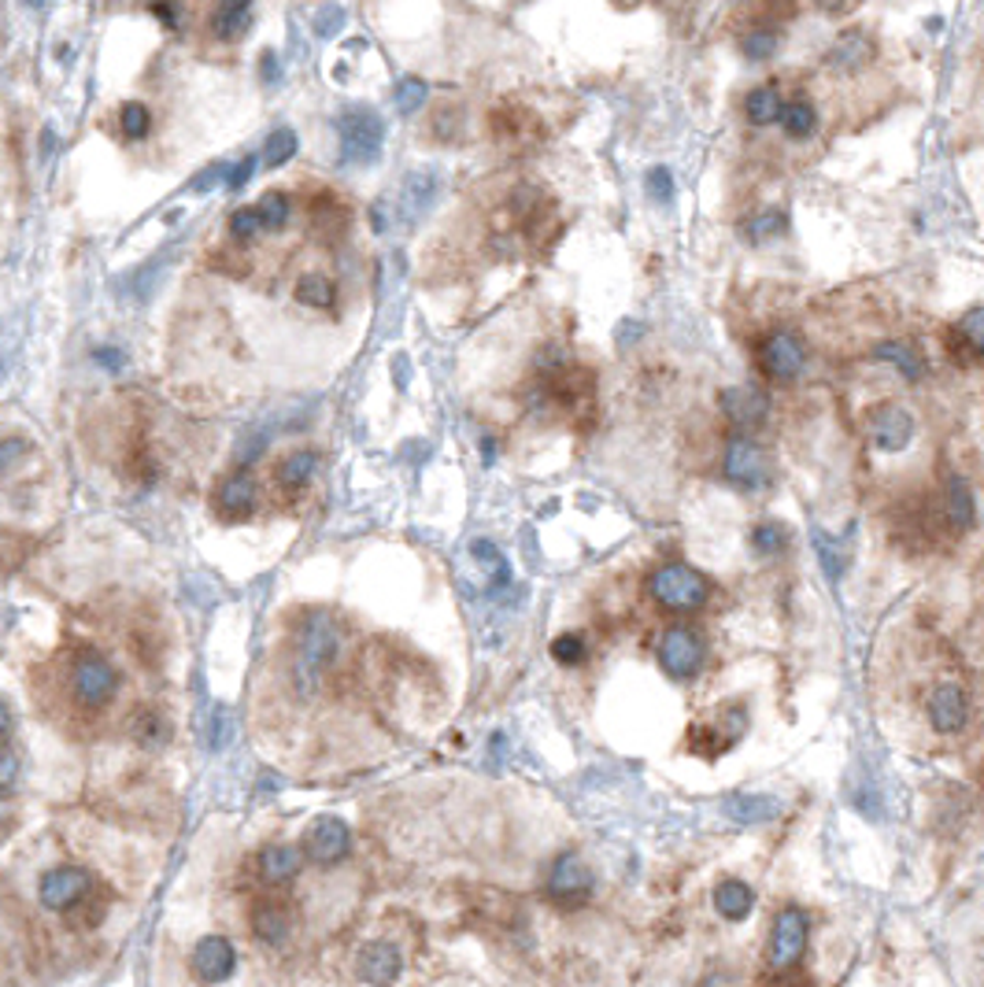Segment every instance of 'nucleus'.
I'll list each match as a JSON object with an SVG mask.
<instances>
[{"instance_id":"nucleus-55","label":"nucleus","mask_w":984,"mask_h":987,"mask_svg":"<svg viewBox=\"0 0 984 987\" xmlns=\"http://www.w3.org/2000/svg\"><path fill=\"white\" fill-rule=\"evenodd\" d=\"M23 4H26V8H34V12H37V8H41V0H23Z\"/></svg>"},{"instance_id":"nucleus-38","label":"nucleus","mask_w":984,"mask_h":987,"mask_svg":"<svg viewBox=\"0 0 984 987\" xmlns=\"http://www.w3.org/2000/svg\"><path fill=\"white\" fill-rule=\"evenodd\" d=\"M959 337L966 340L973 356H984V307H970L959 318Z\"/></svg>"},{"instance_id":"nucleus-22","label":"nucleus","mask_w":984,"mask_h":987,"mask_svg":"<svg viewBox=\"0 0 984 987\" xmlns=\"http://www.w3.org/2000/svg\"><path fill=\"white\" fill-rule=\"evenodd\" d=\"M944 522L951 533H970L977 525V500L962 477H948L944 485Z\"/></svg>"},{"instance_id":"nucleus-31","label":"nucleus","mask_w":984,"mask_h":987,"mask_svg":"<svg viewBox=\"0 0 984 987\" xmlns=\"http://www.w3.org/2000/svg\"><path fill=\"white\" fill-rule=\"evenodd\" d=\"M781 127H785V133H789V138L803 141V138H811V133H814L818 116H814V108L807 100H792L789 108H785V116H781Z\"/></svg>"},{"instance_id":"nucleus-25","label":"nucleus","mask_w":984,"mask_h":987,"mask_svg":"<svg viewBox=\"0 0 984 987\" xmlns=\"http://www.w3.org/2000/svg\"><path fill=\"white\" fill-rule=\"evenodd\" d=\"M248 26H252V0H219L215 4V15H212L215 37L223 41L241 37Z\"/></svg>"},{"instance_id":"nucleus-11","label":"nucleus","mask_w":984,"mask_h":987,"mask_svg":"<svg viewBox=\"0 0 984 987\" xmlns=\"http://www.w3.org/2000/svg\"><path fill=\"white\" fill-rule=\"evenodd\" d=\"M926 718L932 725V733H940V736H955V733L966 729V722H970V695L962 692V684L940 681L937 688L929 692V699H926Z\"/></svg>"},{"instance_id":"nucleus-37","label":"nucleus","mask_w":984,"mask_h":987,"mask_svg":"<svg viewBox=\"0 0 984 987\" xmlns=\"http://www.w3.org/2000/svg\"><path fill=\"white\" fill-rule=\"evenodd\" d=\"M785 226H789L785 212H777V207H766V212H759L748 223V237H751V241H766V237L785 234Z\"/></svg>"},{"instance_id":"nucleus-34","label":"nucleus","mask_w":984,"mask_h":987,"mask_svg":"<svg viewBox=\"0 0 984 987\" xmlns=\"http://www.w3.org/2000/svg\"><path fill=\"white\" fill-rule=\"evenodd\" d=\"M751 547L759 555H781L789 547V529L781 522H759L751 529Z\"/></svg>"},{"instance_id":"nucleus-40","label":"nucleus","mask_w":984,"mask_h":987,"mask_svg":"<svg viewBox=\"0 0 984 987\" xmlns=\"http://www.w3.org/2000/svg\"><path fill=\"white\" fill-rule=\"evenodd\" d=\"M585 640L577 637V632H563V637L552 640V659L563 662V666H577V662H585Z\"/></svg>"},{"instance_id":"nucleus-45","label":"nucleus","mask_w":984,"mask_h":987,"mask_svg":"<svg viewBox=\"0 0 984 987\" xmlns=\"http://www.w3.org/2000/svg\"><path fill=\"white\" fill-rule=\"evenodd\" d=\"M345 26V15H340V8H323V12H318V19H315V34L318 37H334L337 30Z\"/></svg>"},{"instance_id":"nucleus-21","label":"nucleus","mask_w":984,"mask_h":987,"mask_svg":"<svg viewBox=\"0 0 984 987\" xmlns=\"http://www.w3.org/2000/svg\"><path fill=\"white\" fill-rule=\"evenodd\" d=\"M256 500H259V485L252 474H230L226 481L219 485V496H215V503H219V511L226 518H248L256 511Z\"/></svg>"},{"instance_id":"nucleus-20","label":"nucleus","mask_w":984,"mask_h":987,"mask_svg":"<svg viewBox=\"0 0 984 987\" xmlns=\"http://www.w3.org/2000/svg\"><path fill=\"white\" fill-rule=\"evenodd\" d=\"M437 196H441L437 171H411V174H403L400 204H403V215H408V218H422L433 204H437Z\"/></svg>"},{"instance_id":"nucleus-1","label":"nucleus","mask_w":984,"mask_h":987,"mask_svg":"<svg viewBox=\"0 0 984 987\" xmlns=\"http://www.w3.org/2000/svg\"><path fill=\"white\" fill-rule=\"evenodd\" d=\"M337 654V626L326 610H311L304 629H300V659H296V684L311 695L323 681V670Z\"/></svg>"},{"instance_id":"nucleus-49","label":"nucleus","mask_w":984,"mask_h":987,"mask_svg":"<svg viewBox=\"0 0 984 987\" xmlns=\"http://www.w3.org/2000/svg\"><path fill=\"white\" fill-rule=\"evenodd\" d=\"M93 362L116 373V370H122V351L119 348H97V351H93Z\"/></svg>"},{"instance_id":"nucleus-6","label":"nucleus","mask_w":984,"mask_h":987,"mask_svg":"<svg viewBox=\"0 0 984 987\" xmlns=\"http://www.w3.org/2000/svg\"><path fill=\"white\" fill-rule=\"evenodd\" d=\"M807 940H811V921L800 907H781L774 918V932H770V969L785 973L792 969L796 962L803 958Z\"/></svg>"},{"instance_id":"nucleus-52","label":"nucleus","mask_w":984,"mask_h":987,"mask_svg":"<svg viewBox=\"0 0 984 987\" xmlns=\"http://www.w3.org/2000/svg\"><path fill=\"white\" fill-rule=\"evenodd\" d=\"M645 334V326H640V322H621V334H618V340L621 345H634V340Z\"/></svg>"},{"instance_id":"nucleus-19","label":"nucleus","mask_w":984,"mask_h":987,"mask_svg":"<svg viewBox=\"0 0 984 987\" xmlns=\"http://www.w3.org/2000/svg\"><path fill=\"white\" fill-rule=\"evenodd\" d=\"M300 866H304V850L293 844H271L259 850V880L271 888H282L289 880H296Z\"/></svg>"},{"instance_id":"nucleus-48","label":"nucleus","mask_w":984,"mask_h":987,"mask_svg":"<svg viewBox=\"0 0 984 987\" xmlns=\"http://www.w3.org/2000/svg\"><path fill=\"white\" fill-rule=\"evenodd\" d=\"M226 171H230V167H223V163H215V167H207V171L196 174V182L190 185V189H193V193H207V189H212V185H219V178H223ZM223 182H226V178H223Z\"/></svg>"},{"instance_id":"nucleus-29","label":"nucleus","mask_w":984,"mask_h":987,"mask_svg":"<svg viewBox=\"0 0 984 987\" xmlns=\"http://www.w3.org/2000/svg\"><path fill=\"white\" fill-rule=\"evenodd\" d=\"M252 207H256L259 223H263V230H285L289 215H293V200H289L285 193H278V189L263 193Z\"/></svg>"},{"instance_id":"nucleus-26","label":"nucleus","mask_w":984,"mask_h":987,"mask_svg":"<svg viewBox=\"0 0 984 987\" xmlns=\"http://www.w3.org/2000/svg\"><path fill=\"white\" fill-rule=\"evenodd\" d=\"M785 108H789V104L781 100V89H777L774 82H766V86L751 89L748 100H744V111H748V119L755 122V127H770V122H781Z\"/></svg>"},{"instance_id":"nucleus-18","label":"nucleus","mask_w":984,"mask_h":987,"mask_svg":"<svg viewBox=\"0 0 984 987\" xmlns=\"http://www.w3.org/2000/svg\"><path fill=\"white\" fill-rule=\"evenodd\" d=\"M874 52H877V45L866 30H844V34L833 41V48L825 52V64L833 70L852 75V70H863L869 59H874Z\"/></svg>"},{"instance_id":"nucleus-9","label":"nucleus","mask_w":984,"mask_h":987,"mask_svg":"<svg viewBox=\"0 0 984 987\" xmlns=\"http://www.w3.org/2000/svg\"><path fill=\"white\" fill-rule=\"evenodd\" d=\"M304 855L315 866H340L352 855V828L340 817H318L304 833Z\"/></svg>"},{"instance_id":"nucleus-39","label":"nucleus","mask_w":984,"mask_h":987,"mask_svg":"<svg viewBox=\"0 0 984 987\" xmlns=\"http://www.w3.org/2000/svg\"><path fill=\"white\" fill-rule=\"evenodd\" d=\"M740 48H744V56H748L751 64H763V59H770L777 52V34L774 30H751V34H744Z\"/></svg>"},{"instance_id":"nucleus-7","label":"nucleus","mask_w":984,"mask_h":987,"mask_svg":"<svg viewBox=\"0 0 984 987\" xmlns=\"http://www.w3.org/2000/svg\"><path fill=\"white\" fill-rule=\"evenodd\" d=\"M659 662L673 681H692L703 670V640L692 626H670L659 637Z\"/></svg>"},{"instance_id":"nucleus-10","label":"nucleus","mask_w":984,"mask_h":987,"mask_svg":"<svg viewBox=\"0 0 984 987\" xmlns=\"http://www.w3.org/2000/svg\"><path fill=\"white\" fill-rule=\"evenodd\" d=\"M89 896V872L82 866H56L37 880V899L45 910L67 913Z\"/></svg>"},{"instance_id":"nucleus-32","label":"nucleus","mask_w":984,"mask_h":987,"mask_svg":"<svg viewBox=\"0 0 984 987\" xmlns=\"http://www.w3.org/2000/svg\"><path fill=\"white\" fill-rule=\"evenodd\" d=\"M119 130H122V138L144 141V138H149V130H152L149 108H144V104H138V100L122 104V108H119Z\"/></svg>"},{"instance_id":"nucleus-44","label":"nucleus","mask_w":984,"mask_h":987,"mask_svg":"<svg viewBox=\"0 0 984 987\" xmlns=\"http://www.w3.org/2000/svg\"><path fill=\"white\" fill-rule=\"evenodd\" d=\"M15 781H19V755L12 744H0V788H4V795L15 792Z\"/></svg>"},{"instance_id":"nucleus-16","label":"nucleus","mask_w":984,"mask_h":987,"mask_svg":"<svg viewBox=\"0 0 984 987\" xmlns=\"http://www.w3.org/2000/svg\"><path fill=\"white\" fill-rule=\"evenodd\" d=\"M722 414L729 419L737 430H759L770 414V397L759 386H729L718 397Z\"/></svg>"},{"instance_id":"nucleus-8","label":"nucleus","mask_w":984,"mask_h":987,"mask_svg":"<svg viewBox=\"0 0 984 987\" xmlns=\"http://www.w3.org/2000/svg\"><path fill=\"white\" fill-rule=\"evenodd\" d=\"M722 470L733 485L744 488V492H759V488L770 481V459H766V452L755 441H748V436L729 441Z\"/></svg>"},{"instance_id":"nucleus-50","label":"nucleus","mask_w":984,"mask_h":987,"mask_svg":"<svg viewBox=\"0 0 984 987\" xmlns=\"http://www.w3.org/2000/svg\"><path fill=\"white\" fill-rule=\"evenodd\" d=\"M152 12L163 19V23H167L171 30L179 26V19H182V12H179V4H174V0H155L152 4Z\"/></svg>"},{"instance_id":"nucleus-30","label":"nucleus","mask_w":984,"mask_h":987,"mask_svg":"<svg viewBox=\"0 0 984 987\" xmlns=\"http://www.w3.org/2000/svg\"><path fill=\"white\" fill-rule=\"evenodd\" d=\"M877 359L880 362H893V367H899V373H904V378H910V381H918L921 373H926V362H921V356L915 348H907V345H880L877 348Z\"/></svg>"},{"instance_id":"nucleus-41","label":"nucleus","mask_w":984,"mask_h":987,"mask_svg":"<svg viewBox=\"0 0 984 987\" xmlns=\"http://www.w3.org/2000/svg\"><path fill=\"white\" fill-rule=\"evenodd\" d=\"M259 230H263V223H259L256 207H237V212L230 215V237L234 241H252Z\"/></svg>"},{"instance_id":"nucleus-3","label":"nucleus","mask_w":984,"mask_h":987,"mask_svg":"<svg viewBox=\"0 0 984 987\" xmlns=\"http://www.w3.org/2000/svg\"><path fill=\"white\" fill-rule=\"evenodd\" d=\"M648 588H651V599H656L662 610H673V615H692V610H700L711 596L707 577L689 563L659 566L656 574H651Z\"/></svg>"},{"instance_id":"nucleus-46","label":"nucleus","mask_w":984,"mask_h":987,"mask_svg":"<svg viewBox=\"0 0 984 987\" xmlns=\"http://www.w3.org/2000/svg\"><path fill=\"white\" fill-rule=\"evenodd\" d=\"M252 171H256V160H252V155H245V160L237 163V167L226 171V182H223V185H226V189H241V185H245L248 178H252Z\"/></svg>"},{"instance_id":"nucleus-27","label":"nucleus","mask_w":984,"mask_h":987,"mask_svg":"<svg viewBox=\"0 0 984 987\" xmlns=\"http://www.w3.org/2000/svg\"><path fill=\"white\" fill-rule=\"evenodd\" d=\"M315 470H318V452L300 448L293 455H285L274 474H278V485L282 488H304L311 477H315Z\"/></svg>"},{"instance_id":"nucleus-42","label":"nucleus","mask_w":984,"mask_h":987,"mask_svg":"<svg viewBox=\"0 0 984 987\" xmlns=\"http://www.w3.org/2000/svg\"><path fill=\"white\" fill-rule=\"evenodd\" d=\"M645 185H648V196H651V200H656V204H673V193H678V185H673V174H670L667 167L648 171Z\"/></svg>"},{"instance_id":"nucleus-2","label":"nucleus","mask_w":984,"mask_h":987,"mask_svg":"<svg viewBox=\"0 0 984 987\" xmlns=\"http://www.w3.org/2000/svg\"><path fill=\"white\" fill-rule=\"evenodd\" d=\"M334 130L340 138V163L352 167H370L381 160V144H386V122L370 108H348L334 119Z\"/></svg>"},{"instance_id":"nucleus-51","label":"nucleus","mask_w":984,"mask_h":987,"mask_svg":"<svg viewBox=\"0 0 984 987\" xmlns=\"http://www.w3.org/2000/svg\"><path fill=\"white\" fill-rule=\"evenodd\" d=\"M389 223H392V218H389V204H375V207H370V226H375L378 234L389 230Z\"/></svg>"},{"instance_id":"nucleus-14","label":"nucleus","mask_w":984,"mask_h":987,"mask_svg":"<svg viewBox=\"0 0 984 987\" xmlns=\"http://www.w3.org/2000/svg\"><path fill=\"white\" fill-rule=\"evenodd\" d=\"M866 433L880 452H904L915 441V419H910V411L896 408V403H880V408L869 411Z\"/></svg>"},{"instance_id":"nucleus-5","label":"nucleus","mask_w":984,"mask_h":987,"mask_svg":"<svg viewBox=\"0 0 984 987\" xmlns=\"http://www.w3.org/2000/svg\"><path fill=\"white\" fill-rule=\"evenodd\" d=\"M748 729V711L737 703H722L718 711H711L707 718H700L689 733V747L700 755H722L740 740Z\"/></svg>"},{"instance_id":"nucleus-36","label":"nucleus","mask_w":984,"mask_h":987,"mask_svg":"<svg viewBox=\"0 0 984 987\" xmlns=\"http://www.w3.org/2000/svg\"><path fill=\"white\" fill-rule=\"evenodd\" d=\"M426 97H430V86L422 78H403L400 86H397V111L400 116H414V111L422 108V104H426Z\"/></svg>"},{"instance_id":"nucleus-35","label":"nucleus","mask_w":984,"mask_h":987,"mask_svg":"<svg viewBox=\"0 0 984 987\" xmlns=\"http://www.w3.org/2000/svg\"><path fill=\"white\" fill-rule=\"evenodd\" d=\"M296 133L289 130V127H282V130H274L271 138H267V144H263V167H282V163H289L296 155Z\"/></svg>"},{"instance_id":"nucleus-13","label":"nucleus","mask_w":984,"mask_h":987,"mask_svg":"<svg viewBox=\"0 0 984 987\" xmlns=\"http://www.w3.org/2000/svg\"><path fill=\"white\" fill-rule=\"evenodd\" d=\"M807 367V348L803 340L789 334V329H777V334L766 337L763 345V370L766 378L774 381H796Z\"/></svg>"},{"instance_id":"nucleus-23","label":"nucleus","mask_w":984,"mask_h":987,"mask_svg":"<svg viewBox=\"0 0 984 987\" xmlns=\"http://www.w3.org/2000/svg\"><path fill=\"white\" fill-rule=\"evenodd\" d=\"M711 902L725 921H744V918H751V910H755V891H751V885H744L737 877H725L722 885L714 888Z\"/></svg>"},{"instance_id":"nucleus-28","label":"nucleus","mask_w":984,"mask_h":987,"mask_svg":"<svg viewBox=\"0 0 984 987\" xmlns=\"http://www.w3.org/2000/svg\"><path fill=\"white\" fill-rule=\"evenodd\" d=\"M725 810H729V817L740 821V825H759V821L777 814V799H770V795H737V799H729V806Z\"/></svg>"},{"instance_id":"nucleus-15","label":"nucleus","mask_w":984,"mask_h":987,"mask_svg":"<svg viewBox=\"0 0 984 987\" xmlns=\"http://www.w3.org/2000/svg\"><path fill=\"white\" fill-rule=\"evenodd\" d=\"M193 976L201 984H226L237 969V951L226 936H204L193 947Z\"/></svg>"},{"instance_id":"nucleus-24","label":"nucleus","mask_w":984,"mask_h":987,"mask_svg":"<svg viewBox=\"0 0 984 987\" xmlns=\"http://www.w3.org/2000/svg\"><path fill=\"white\" fill-rule=\"evenodd\" d=\"M252 932L256 940H263L267 947H282L293 932V921H289V910L278 907V902H259L252 910Z\"/></svg>"},{"instance_id":"nucleus-17","label":"nucleus","mask_w":984,"mask_h":987,"mask_svg":"<svg viewBox=\"0 0 984 987\" xmlns=\"http://www.w3.org/2000/svg\"><path fill=\"white\" fill-rule=\"evenodd\" d=\"M403 973V954L386 940H375L359 951V976L370 987H392Z\"/></svg>"},{"instance_id":"nucleus-47","label":"nucleus","mask_w":984,"mask_h":987,"mask_svg":"<svg viewBox=\"0 0 984 987\" xmlns=\"http://www.w3.org/2000/svg\"><path fill=\"white\" fill-rule=\"evenodd\" d=\"M259 78H263L267 86H278V82H282V59H278L274 52H263V56H259Z\"/></svg>"},{"instance_id":"nucleus-4","label":"nucleus","mask_w":984,"mask_h":987,"mask_svg":"<svg viewBox=\"0 0 984 987\" xmlns=\"http://www.w3.org/2000/svg\"><path fill=\"white\" fill-rule=\"evenodd\" d=\"M116 688H119V673L104 654H97V651L78 654L75 666H71V695L78 699V706L100 711V706L111 703Z\"/></svg>"},{"instance_id":"nucleus-54","label":"nucleus","mask_w":984,"mask_h":987,"mask_svg":"<svg viewBox=\"0 0 984 987\" xmlns=\"http://www.w3.org/2000/svg\"><path fill=\"white\" fill-rule=\"evenodd\" d=\"M814 4L822 8V12L836 15V12H844V8H847V0H814Z\"/></svg>"},{"instance_id":"nucleus-12","label":"nucleus","mask_w":984,"mask_h":987,"mask_svg":"<svg viewBox=\"0 0 984 987\" xmlns=\"http://www.w3.org/2000/svg\"><path fill=\"white\" fill-rule=\"evenodd\" d=\"M548 899L555 902H585L588 891H593V869L585 866L582 855H574V850H566V855L555 858V866L548 869Z\"/></svg>"},{"instance_id":"nucleus-43","label":"nucleus","mask_w":984,"mask_h":987,"mask_svg":"<svg viewBox=\"0 0 984 987\" xmlns=\"http://www.w3.org/2000/svg\"><path fill=\"white\" fill-rule=\"evenodd\" d=\"M814 547H818V555H822V566L829 570V577H841L844 555H841V547H836V540H829L825 533H814Z\"/></svg>"},{"instance_id":"nucleus-33","label":"nucleus","mask_w":984,"mask_h":987,"mask_svg":"<svg viewBox=\"0 0 984 987\" xmlns=\"http://www.w3.org/2000/svg\"><path fill=\"white\" fill-rule=\"evenodd\" d=\"M296 300L307 307H329L334 304V282L323 274H304L296 282Z\"/></svg>"},{"instance_id":"nucleus-53","label":"nucleus","mask_w":984,"mask_h":987,"mask_svg":"<svg viewBox=\"0 0 984 987\" xmlns=\"http://www.w3.org/2000/svg\"><path fill=\"white\" fill-rule=\"evenodd\" d=\"M19 448H26V444H23V441H4V470H12V463H15Z\"/></svg>"}]
</instances>
